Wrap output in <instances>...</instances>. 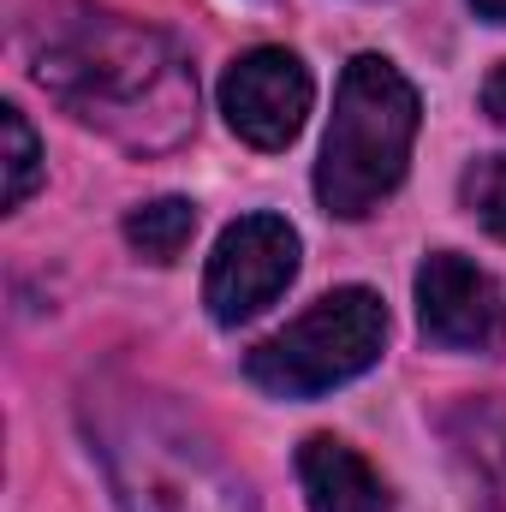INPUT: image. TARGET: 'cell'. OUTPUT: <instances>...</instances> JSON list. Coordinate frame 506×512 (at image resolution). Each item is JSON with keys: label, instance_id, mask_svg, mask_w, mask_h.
<instances>
[{"label": "cell", "instance_id": "cell-12", "mask_svg": "<svg viewBox=\"0 0 506 512\" xmlns=\"http://www.w3.org/2000/svg\"><path fill=\"white\" fill-rule=\"evenodd\" d=\"M459 197H465V209H471V215H477V221L506 245V155H483V161H471Z\"/></svg>", "mask_w": 506, "mask_h": 512}, {"label": "cell", "instance_id": "cell-3", "mask_svg": "<svg viewBox=\"0 0 506 512\" xmlns=\"http://www.w3.org/2000/svg\"><path fill=\"white\" fill-rule=\"evenodd\" d=\"M417 126H423V102L411 78L381 54H358L334 90V120L316 161V203L340 221L376 215L405 179Z\"/></svg>", "mask_w": 506, "mask_h": 512}, {"label": "cell", "instance_id": "cell-4", "mask_svg": "<svg viewBox=\"0 0 506 512\" xmlns=\"http://www.w3.org/2000/svg\"><path fill=\"white\" fill-rule=\"evenodd\" d=\"M387 352V304L370 286H340L316 298L298 322L268 334L245 358V376L274 399H316L358 382Z\"/></svg>", "mask_w": 506, "mask_h": 512}, {"label": "cell", "instance_id": "cell-10", "mask_svg": "<svg viewBox=\"0 0 506 512\" xmlns=\"http://www.w3.org/2000/svg\"><path fill=\"white\" fill-rule=\"evenodd\" d=\"M197 233V203L191 197H155L126 215V245L149 262H179Z\"/></svg>", "mask_w": 506, "mask_h": 512}, {"label": "cell", "instance_id": "cell-14", "mask_svg": "<svg viewBox=\"0 0 506 512\" xmlns=\"http://www.w3.org/2000/svg\"><path fill=\"white\" fill-rule=\"evenodd\" d=\"M471 6H477L489 24H506V0H471Z\"/></svg>", "mask_w": 506, "mask_h": 512}, {"label": "cell", "instance_id": "cell-2", "mask_svg": "<svg viewBox=\"0 0 506 512\" xmlns=\"http://www.w3.org/2000/svg\"><path fill=\"white\" fill-rule=\"evenodd\" d=\"M120 512H256L221 441L155 387H102L84 405Z\"/></svg>", "mask_w": 506, "mask_h": 512}, {"label": "cell", "instance_id": "cell-1", "mask_svg": "<svg viewBox=\"0 0 506 512\" xmlns=\"http://www.w3.org/2000/svg\"><path fill=\"white\" fill-rule=\"evenodd\" d=\"M30 72L72 120L96 126L137 155L173 149L197 126V78L185 54L161 30L120 12H54L36 36Z\"/></svg>", "mask_w": 506, "mask_h": 512}, {"label": "cell", "instance_id": "cell-11", "mask_svg": "<svg viewBox=\"0 0 506 512\" xmlns=\"http://www.w3.org/2000/svg\"><path fill=\"white\" fill-rule=\"evenodd\" d=\"M0 131H6V209H24L30 191L42 185V143L18 108H0Z\"/></svg>", "mask_w": 506, "mask_h": 512}, {"label": "cell", "instance_id": "cell-8", "mask_svg": "<svg viewBox=\"0 0 506 512\" xmlns=\"http://www.w3.org/2000/svg\"><path fill=\"white\" fill-rule=\"evenodd\" d=\"M298 483L310 512H393V495L376 477V465L340 435H310L298 447Z\"/></svg>", "mask_w": 506, "mask_h": 512}, {"label": "cell", "instance_id": "cell-13", "mask_svg": "<svg viewBox=\"0 0 506 512\" xmlns=\"http://www.w3.org/2000/svg\"><path fill=\"white\" fill-rule=\"evenodd\" d=\"M483 114L506 126V60L495 66V72H489V84H483Z\"/></svg>", "mask_w": 506, "mask_h": 512}, {"label": "cell", "instance_id": "cell-9", "mask_svg": "<svg viewBox=\"0 0 506 512\" xmlns=\"http://www.w3.org/2000/svg\"><path fill=\"white\" fill-rule=\"evenodd\" d=\"M453 435V459L471 483V507L477 512H506V399H471L447 417Z\"/></svg>", "mask_w": 506, "mask_h": 512}, {"label": "cell", "instance_id": "cell-7", "mask_svg": "<svg viewBox=\"0 0 506 512\" xmlns=\"http://www.w3.org/2000/svg\"><path fill=\"white\" fill-rule=\"evenodd\" d=\"M417 322L441 352H495L506 340L501 286L459 251H435L417 268Z\"/></svg>", "mask_w": 506, "mask_h": 512}, {"label": "cell", "instance_id": "cell-6", "mask_svg": "<svg viewBox=\"0 0 506 512\" xmlns=\"http://www.w3.org/2000/svg\"><path fill=\"white\" fill-rule=\"evenodd\" d=\"M316 84L292 48H251L221 78V114L251 149H286L310 120Z\"/></svg>", "mask_w": 506, "mask_h": 512}, {"label": "cell", "instance_id": "cell-5", "mask_svg": "<svg viewBox=\"0 0 506 512\" xmlns=\"http://www.w3.org/2000/svg\"><path fill=\"white\" fill-rule=\"evenodd\" d=\"M298 227L286 215H245L221 233V245L209 256V274H203V304L221 328H239L262 316L292 280H298Z\"/></svg>", "mask_w": 506, "mask_h": 512}]
</instances>
